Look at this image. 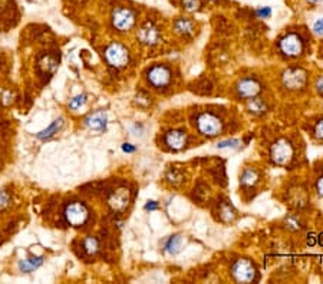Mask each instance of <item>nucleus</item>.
I'll use <instances>...</instances> for the list:
<instances>
[{
  "label": "nucleus",
  "instance_id": "nucleus-1",
  "mask_svg": "<svg viewBox=\"0 0 323 284\" xmlns=\"http://www.w3.org/2000/svg\"><path fill=\"white\" fill-rule=\"evenodd\" d=\"M105 59L107 62L114 66V68H124L129 62V54H128V49H126L124 44L117 43H111L105 49Z\"/></svg>",
  "mask_w": 323,
  "mask_h": 284
},
{
  "label": "nucleus",
  "instance_id": "nucleus-26",
  "mask_svg": "<svg viewBox=\"0 0 323 284\" xmlns=\"http://www.w3.org/2000/svg\"><path fill=\"white\" fill-rule=\"evenodd\" d=\"M313 32L316 33V35L323 36V19H319V20H316V22H314Z\"/></svg>",
  "mask_w": 323,
  "mask_h": 284
},
{
  "label": "nucleus",
  "instance_id": "nucleus-9",
  "mask_svg": "<svg viewBox=\"0 0 323 284\" xmlns=\"http://www.w3.org/2000/svg\"><path fill=\"white\" fill-rule=\"evenodd\" d=\"M283 83L289 89H300L305 86L306 73L303 69L292 68L283 73Z\"/></svg>",
  "mask_w": 323,
  "mask_h": 284
},
{
  "label": "nucleus",
  "instance_id": "nucleus-20",
  "mask_svg": "<svg viewBox=\"0 0 323 284\" xmlns=\"http://www.w3.org/2000/svg\"><path fill=\"white\" fill-rule=\"evenodd\" d=\"M257 179V174L253 169H246L242 175V184L244 185H253Z\"/></svg>",
  "mask_w": 323,
  "mask_h": 284
},
{
  "label": "nucleus",
  "instance_id": "nucleus-11",
  "mask_svg": "<svg viewBox=\"0 0 323 284\" xmlns=\"http://www.w3.org/2000/svg\"><path fill=\"white\" fill-rule=\"evenodd\" d=\"M259 90H260V85L253 78H244L237 83V92L243 98H253L259 93Z\"/></svg>",
  "mask_w": 323,
  "mask_h": 284
},
{
  "label": "nucleus",
  "instance_id": "nucleus-8",
  "mask_svg": "<svg viewBox=\"0 0 323 284\" xmlns=\"http://www.w3.org/2000/svg\"><path fill=\"white\" fill-rule=\"evenodd\" d=\"M293 157V148L292 145L285 139L278 141L271 148V158L276 164H287Z\"/></svg>",
  "mask_w": 323,
  "mask_h": 284
},
{
  "label": "nucleus",
  "instance_id": "nucleus-14",
  "mask_svg": "<svg viewBox=\"0 0 323 284\" xmlns=\"http://www.w3.org/2000/svg\"><path fill=\"white\" fill-rule=\"evenodd\" d=\"M187 141V136L182 131H170L165 135V144L172 150H181Z\"/></svg>",
  "mask_w": 323,
  "mask_h": 284
},
{
  "label": "nucleus",
  "instance_id": "nucleus-21",
  "mask_svg": "<svg viewBox=\"0 0 323 284\" xmlns=\"http://www.w3.org/2000/svg\"><path fill=\"white\" fill-rule=\"evenodd\" d=\"M182 8L187 12H196L201 8V0H182Z\"/></svg>",
  "mask_w": 323,
  "mask_h": 284
},
{
  "label": "nucleus",
  "instance_id": "nucleus-34",
  "mask_svg": "<svg viewBox=\"0 0 323 284\" xmlns=\"http://www.w3.org/2000/svg\"><path fill=\"white\" fill-rule=\"evenodd\" d=\"M214 2H215V0H214Z\"/></svg>",
  "mask_w": 323,
  "mask_h": 284
},
{
  "label": "nucleus",
  "instance_id": "nucleus-33",
  "mask_svg": "<svg viewBox=\"0 0 323 284\" xmlns=\"http://www.w3.org/2000/svg\"><path fill=\"white\" fill-rule=\"evenodd\" d=\"M309 2H312V3H317V2H320V0H309Z\"/></svg>",
  "mask_w": 323,
  "mask_h": 284
},
{
  "label": "nucleus",
  "instance_id": "nucleus-27",
  "mask_svg": "<svg viewBox=\"0 0 323 284\" xmlns=\"http://www.w3.org/2000/svg\"><path fill=\"white\" fill-rule=\"evenodd\" d=\"M237 145H239V141H237V139H228V141L220 142V144H218V148H228V147L234 148V147H237Z\"/></svg>",
  "mask_w": 323,
  "mask_h": 284
},
{
  "label": "nucleus",
  "instance_id": "nucleus-16",
  "mask_svg": "<svg viewBox=\"0 0 323 284\" xmlns=\"http://www.w3.org/2000/svg\"><path fill=\"white\" fill-rule=\"evenodd\" d=\"M63 126V119L62 118H59V119H56V121H54L52 124L49 125L46 129H43V131H40V132L37 133L36 136H37V139H40V141H46V139H51L54 135H56V133L59 132L61 131V128Z\"/></svg>",
  "mask_w": 323,
  "mask_h": 284
},
{
  "label": "nucleus",
  "instance_id": "nucleus-31",
  "mask_svg": "<svg viewBox=\"0 0 323 284\" xmlns=\"http://www.w3.org/2000/svg\"><path fill=\"white\" fill-rule=\"evenodd\" d=\"M122 151L124 152H134L135 147H132L131 144H124V145H122Z\"/></svg>",
  "mask_w": 323,
  "mask_h": 284
},
{
  "label": "nucleus",
  "instance_id": "nucleus-15",
  "mask_svg": "<svg viewBox=\"0 0 323 284\" xmlns=\"http://www.w3.org/2000/svg\"><path fill=\"white\" fill-rule=\"evenodd\" d=\"M43 264V257H29L19 261V270L22 273H32Z\"/></svg>",
  "mask_w": 323,
  "mask_h": 284
},
{
  "label": "nucleus",
  "instance_id": "nucleus-17",
  "mask_svg": "<svg viewBox=\"0 0 323 284\" xmlns=\"http://www.w3.org/2000/svg\"><path fill=\"white\" fill-rule=\"evenodd\" d=\"M174 27H175V32L179 33V35H190L193 32V29H194V25L189 19L181 18L175 22V26Z\"/></svg>",
  "mask_w": 323,
  "mask_h": 284
},
{
  "label": "nucleus",
  "instance_id": "nucleus-3",
  "mask_svg": "<svg viewBox=\"0 0 323 284\" xmlns=\"http://www.w3.org/2000/svg\"><path fill=\"white\" fill-rule=\"evenodd\" d=\"M135 23V15L126 8H118L112 13V25L119 32H128Z\"/></svg>",
  "mask_w": 323,
  "mask_h": 284
},
{
  "label": "nucleus",
  "instance_id": "nucleus-19",
  "mask_svg": "<svg viewBox=\"0 0 323 284\" xmlns=\"http://www.w3.org/2000/svg\"><path fill=\"white\" fill-rule=\"evenodd\" d=\"M83 249L88 254H95L99 249V243L95 237H86L83 241Z\"/></svg>",
  "mask_w": 323,
  "mask_h": 284
},
{
  "label": "nucleus",
  "instance_id": "nucleus-6",
  "mask_svg": "<svg viewBox=\"0 0 323 284\" xmlns=\"http://www.w3.org/2000/svg\"><path fill=\"white\" fill-rule=\"evenodd\" d=\"M280 51L282 54H285L289 58H295V56H299L303 51V42L302 39L299 37L295 33H290V35H286L282 40H280Z\"/></svg>",
  "mask_w": 323,
  "mask_h": 284
},
{
  "label": "nucleus",
  "instance_id": "nucleus-18",
  "mask_svg": "<svg viewBox=\"0 0 323 284\" xmlns=\"http://www.w3.org/2000/svg\"><path fill=\"white\" fill-rule=\"evenodd\" d=\"M181 243H182V239L179 235H174V237H171L170 240L165 243L164 250L167 253H170V254H175L179 250V247H181Z\"/></svg>",
  "mask_w": 323,
  "mask_h": 284
},
{
  "label": "nucleus",
  "instance_id": "nucleus-4",
  "mask_svg": "<svg viewBox=\"0 0 323 284\" xmlns=\"http://www.w3.org/2000/svg\"><path fill=\"white\" fill-rule=\"evenodd\" d=\"M198 131L206 136H215L221 131L220 119L213 114H201L197 119Z\"/></svg>",
  "mask_w": 323,
  "mask_h": 284
},
{
  "label": "nucleus",
  "instance_id": "nucleus-28",
  "mask_svg": "<svg viewBox=\"0 0 323 284\" xmlns=\"http://www.w3.org/2000/svg\"><path fill=\"white\" fill-rule=\"evenodd\" d=\"M316 135L319 136V138H322L323 139V119L320 121V122H317V125H316Z\"/></svg>",
  "mask_w": 323,
  "mask_h": 284
},
{
  "label": "nucleus",
  "instance_id": "nucleus-22",
  "mask_svg": "<svg viewBox=\"0 0 323 284\" xmlns=\"http://www.w3.org/2000/svg\"><path fill=\"white\" fill-rule=\"evenodd\" d=\"M85 102H86V95H78V97H75L73 99H71V102H69V108L73 109V111H76V109H79Z\"/></svg>",
  "mask_w": 323,
  "mask_h": 284
},
{
  "label": "nucleus",
  "instance_id": "nucleus-25",
  "mask_svg": "<svg viewBox=\"0 0 323 284\" xmlns=\"http://www.w3.org/2000/svg\"><path fill=\"white\" fill-rule=\"evenodd\" d=\"M256 15L261 19L269 18L270 15H271V9L270 8H259V9L256 10Z\"/></svg>",
  "mask_w": 323,
  "mask_h": 284
},
{
  "label": "nucleus",
  "instance_id": "nucleus-30",
  "mask_svg": "<svg viewBox=\"0 0 323 284\" xmlns=\"http://www.w3.org/2000/svg\"><path fill=\"white\" fill-rule=\"evenodd\" d=\"M316 89H317V92H319L320 95H323V76H320V78L317 79V82H316Z\"/></svg>",
  "mask_w": 323,
  "mask_h": 284
},
{
  "label": "nucleus",
  "instance_id": "nucleus-24",
  "mask_svg": "<svg viewBox=\"0 0 323 284\" xmlns=\"http://www.w3.org/2000/svg\"><path fill=\"white\" fill-rule=\"evenodd\" d=\"M10 197L6 191H0V208H5L6 205L9 204Z\"/></svg>",
  "mask_w": 323,
  "mask_h": 284
},
{
  "label": "nucleus",
  "instance_id": "nucleus-10",
  "mask_svg": "<svg viewBox=\"0 0 323 284\" xmlns=\"http://www.w3.org/2000/svg\"><path fill=\"white\" fill-rule=\"evenodd\" d=\"M108 204L111 205L112 210L115 211H122L125 210L128 204H129V191L126 188H119L115 193H112L109 200H108Z\"/></svg>",
  "mask_w": 323,
  "mask_h": 284
},
{
  "label": "nucleus",
  "instance_id": "nucleus-7",
  "mask_svg": "<svg viewBox=\"0 0 323 284\" xmlns=\"http://www.w3.org/2000/svg\"><path fill=\"white\" fill-rule=\"evenodd\" d=\"M233 275L237 281L247 283L251 281L256 275V268L249 260H239L233 266Z\"/></svg>",
  "mask_w": 323,
  "mask_h": 284
},
{
  "label": "nucleus",
  "instance_id": "nucleus-23",
  "mask_svg": "<svg viewBox=\"0 0 323 284\" xmlns=\"http://www.w3.org/2000/svg\"><path fill=\"white\" fill-rule=\"evenodd\" d=\"M249 108H250L251 112H263V111L266 109L264 104L261 102L260 99H253L250 102V105H249Z\"/></svg>",
  "mask_w": 323,
  "mask_h": 284
},
{
  "label": "nucleus",
  "instance_id": "nucleus-29",
  "mask_svg": "<svg viewBox=\"0 0 323 284\" xmlns=\"http://www.w3.org/2000/svg\"><path fill=\"white\" fill-rule=\"evenodd\" d=\"M157 208H158L157 201H148L147 205H145V210H147V211H154V210H157Z\"/></svg>",
  "mask_w": 323,
  "mask_h": 284
},
{
  "label": "nucleus",
  "instance_id": "nucleus-2",
  "mask_svg": "<svg viewBox=\"0 0 323 284\" xmlns=\"http://www.w3.org/2000/svg\"><path fill=\"white\" fill-rule=\"evenodd\" d=\"M89 211L82 203H71L66 205L65 208V218L73 227H81L85 222L88 221Z\"/></svg>",
  "mask_w": 323,
  "mask_h": 284
},
{
  "label": "nucleus",
  "instance_id": "nucleus-5",
  "mask_svg": "<svg viewBox=\"0 0 323 284\" xmlns=\"http://www.w3.org/2000/svg\"><path fill=\"white\" fill-rule=\"evenodd\" d=\"M147 79H148V82L153 85L154 88H164V86H167L170 83L171 72L164 65H155L147 73Z\"/></svg>",
  "mask_w": 323,
  "mask_h": 284
},
{
  "label": "nucleus",
  "instance_id": "nucleus-32",
  "mask_svg": "<svg viewBox=\"0 0 323 284\" xmlns=\"http://www.w3.org/2000/svg\"><path fill=\"white\" fill-rule=\"evenodd\" d=\"M317 191H319L320 196H323V177L317 181Z\"/></svg>",
  "mask_w": 323,
  "mask_h": 284
},
{
  "label": "nucleus",
  "instance_id": "nucleus-13",
  "mask_svg": "<svg viewBox=\"0 0 323 284\" xmlns=\"http://www.w3.org/2000/svg\"><path fill=\"white\" fill-rule=\"evenodd\" d=\"M108 116L104 111L94 112L85 118V125L92 131H104L107 128Z\"/></svg>",
  "mask_w": 323,
  "mask_h": 284
},
{
  "label": "nucleus",
  "instance_id": "nucleus-12",
  "mask_svg": "<svg viewBox=\"0 0 323 284\" xmlns=\"http://www.w3.org/2000/svg\"><path fill=\"white\" fill-rule=\"evenodd\" d=\"M138 39L144 44H154L158 42L160 39V32L158 29L154 26L151 22H147L140 30H138Z\"/></svg>",
  "mask_w": 323,
  "mask_h": 284
}]
</instances>
